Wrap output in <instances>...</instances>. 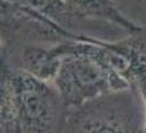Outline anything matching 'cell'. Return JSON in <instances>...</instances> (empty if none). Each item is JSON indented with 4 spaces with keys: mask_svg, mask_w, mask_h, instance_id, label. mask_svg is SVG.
<instances>
[{
    "mask_svg": "<svg viewBox=\"0 0 146 133\" xmlns=\"http://www.w3.org/2000/svg\"><path fill=\"white\" fill-rule=\"evenodd\" d=\"M66 111L53 83L1 64V133H61Z\"/></svg>",
    "mask_w": 146,
    "mask_h": 133,
    "instance_id": "6da1fadb",
    "label": "cell"
},
{
    "mask_svg": "<svg viewBox=\"0 0 146 133\" xmlns=\"http://www.w3.org/2000/svg\"><path fill=\"white\" fill-rule=\"evenodd\" d=\"M100 39L57 44L62 58L53 79L66 109H74L131 84L100 58Z\"/></svg>",
    "mask_w": 146,
    "mask_h": 133,
    "instance_id": "7a4b0ae2",
    "label": "cell"
},
{
    "mask_svg": "<svg viewBox=\"0 0 146 133\" xmlns=\"http://www.w3.org/2000/svg\"><path fill=\"white\" fill-rule=\"evenodd\" d=\"M146 107L136 85L67 109L61 133H145Z\"/></svg>",
    "mask_w": 146,
    "mask_h": 133,
    "instance_id": "3957f363",
    "label": "cell"
},
{
    "mask_svg": "<svg viewBox=\"0 0 146 133\" xmlns=\"http://www.w3.org/2000/svg\"><path fill=\"white\" fill-rule=\"evenodd\" d=\"M9 4L25 7L41 14L65 31L83 38L116 42L129 36L123 28L110 22L83 14L66 0H1Z\"/></svg>",
    "mask_w": 146,
    "mask_h": 133,
    "instance_id": "277c9868",
    "label": "cell"
},
{
    "mask_svg": "<svg viewBox=\"0 0 146 133\" xmlns=\"http://www.w3.org/2000/svg\"><path fill=\"white\" fill-rule=\"evenodd\" d=\"M70 5L82 12L83 14L96 18V20L106 21L118 27L123 28L129 35L137 34L142 30L138 25L131 21L116 5L115 0H66Z\"/></svg>",
    "mask_w": 146,
    "mask_h": 133,
    "instance_id": "5b68a950",
    "label": "cell"
},
{
    "mask_svg": "<svg viewBox=\"0 0 146 133\" xmlns=\"http://www.w3.org/2000/svg\"><path fill=\"white\" fill-rule=\"evenodd\" d=\"M115 3L131 21L146 30V0H115Z\"/></svg>",
    "mask_w": 146,
    "mask_h": 133,
    "instance_id": "8992f818",
    "label": "cell"
},
{
    "mask_svg": "<svg viewBox=\"0 0 146 133\" xmlns=\"http://www.w3.org/2000/svg\"><path fill=\"white\" fill-rule=\"evenodd\" d=\"M133 85H136L138 88V91H140L141 96L143 98V102H145V107H146V69L142 70L136 76L135 81H133ZM145 133H146V129H145Z\"/></svg>",
    "mask_w": 146,
    "mask_h": 133,
    "instance_id": "52a82bcc",
    "label": "cell"
},
{
    "mask_svg": "<svg viewBox=\"0 0 146 133\" xmlns=\"http://www.w3.org/2000/svg\"><path fill=\"white\" fill-rule=\"evenodd\" d=\"M142 39H143V44H145V49H146V30L145 28H142Z\"/></svg>",
    "mask_w": 146,
    "mask_h": 133,
    "instance_id": "ba28073f",
    "label": "cell"
}]
</instances>
